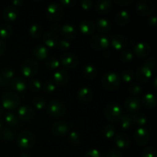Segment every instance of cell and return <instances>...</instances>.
<instances>
[{
  "instance_id": "obj_1",
  "label": "cell",
  "mask_w": 157,
  "mask_h": 157,
  "mask_svg": "<svg viewBox=\"0 0 157 157\" xmlns=\"http://www.w3.org/2000/svg\"><path fill=\"white\" fill-rule=\"evenodd\" d=\"M35 142V136L29 130H23L17 137V144L22 150H29L34 146Z\"/></svg>"
},
{
  "instance_id": "obj_2",
  "label": "cell",
  "mask_w": 157,
  "mask_h": 157,
  "mask_svg": "<svg viewBox=\"0 0 157 157\" xmlns=\"http://www.w3.org/2000/svg\"><path fill=\"white\" fill-rule=\"evenodd\" d=\"M21 102L20 97L15 92H7L5 94L2 100V107L5 110H12L18 107Z\"/></svg>"
},
{
  "instance_id": "obj_3",
  "label": "cell",
  "mask_w": 157,
  "mask_h": 157,
  "mask_svg": "<svg viewBox=\"0 0 157 157\" xmlns=\"http://www.w3.org/2000/svg\"><path fill=\"white\" fill-rule=\"evenodd\" d=\"M121 84V78L115 72H107L103 76L102 84L108 90H114L118 88Z\"/></svg>"
},
{
  "instance_id": "obj_4",
  "label": "cell",
  "mask_w": 157,
  "mask_h": 157,
  "mask_svg": "<svg viewBox=\"0 0 157 157\" xmlns=\"http://www.w3.org/2000/svg\"><path fill=\"white\" fill-rule=\"evenodd\" d=\"M105 117L112 123H116L121 121L123 115L122 109L118 104H110L106 107L104 110Z\"/></svg>"
},
{
  "instance_id": "obj_5",
  "label": "cell",
  "mask_w": 157,
  "mask_h": 157,
  "mask_svg": "<svg viewBox=\"0 0 157 157\" xmlns=\"http://www.w3.org/2000/svg\"><path fill=\"white\" fill-rule=\"evenodd\" d=\"M46 15L50 21H58L64 15V10L58 3H51L46 8Z\"/></svg>"
},
{
  "instance_id": "obj_6",
  "label": "cell",
  "mask_w": 157,
  "mask_h": 157,
  "mask_svg": "<svg viewBox=\"0 0 157 157\" xmlns=\"http://www.w3.org/2000/svg\"><path fill=\"white\" fill-rule=\"evenodd\" d=\"M38 71V64L35 60L29 58L23 61L21 65V72L27 78H32Z\"/></svg>"
},
{
  "instance_id": "obj_7",
  "label": "cell",
  "mask_w": 157,
  "mask_h": 157,
  "mask_svg": "<svg viewBox=\"0 0 157 157\" xmlns=\"http://www.w3.org/2000/svg\"><path fill=\"white\" fill-rule=\"evenodd\" d=\"M47 112L50 116L55 118L61 117L65 113L66 107L62 102L59 101H52L48 104Z\"/></svg>"
},
{
  "instance_id": "obj_8",
  "label": "cell",
  "mask_w": 157,
  "mask_h": 157,
  "mask_svg": "<svg viewBox=\"0 0 157 157\" xmlns=\"http://www.w3.org/2000/svg\"><path fill=\"white\" fill-rule=\"evenodd\" d=\"M109 44L108 38L104 35H95L90 40V46L98 51L105 50L108 48Z\"/></svg>"
},
{
  "instance_id": "obj_9",
  "label": "cell",
  "mask_w": 157,
  "mask_h": 157,
  "mask_svg": "<svg viewBox=\"0 0 157 157\" xmlns=\"http://www.w3.org/2000/svg\"><path fill=\"white\" fill-rule=\"evenodd\" d=\"M136 12L141 16H148L155 9L154 4L150 0H139L136 5Z\"/></svg>"
},
{
  "instance_id": "obj_10",
  "label": "cell",
  "mask_w": 157,
  "mask_h": 157,
  "mask_svg": "<svg viewBox=\"0 0 157 157\" xmlns=\"http://www.w3.org/2000/svg\"><path fill=\"white\" fill-rule=\"evenodd\" d=\"M61 61L64 67L69 69L75 68L78 64V57L75 54L70 53V52L64 53L61 57Z\"/></svg>"
},
{
  "instance_id": "obj_11",
  "label": "cell",
  "mask_w": 157,
  "mask_h": 157,
  "mask_svg": "<svg viewBox=\"0 0 157 157\" xmlns=\"http://www.w3.org/2000/svg\"><path fill=\"white\" fill-rule=\"evenodd\" d=\"M52 131L55 136L63 137L68 133L69 127L64 121H57L52 125Z\"/></svg>"
},
{
  "instance_id": "obj_12",
  "label": "cell",
  "mask_w": 157,
  "mask_h": 157,
  "mask_svg": "<svg viewBox=\"0 0 157 157\" xmlns=\"http://www.w3.org/2000/svg\"><path fill=\"white\" fill-rule=\"evenodd\" d=\"M134 140L138 145H147L149 142V140H150V133L147 129L140 127L135 131Z\"/></svg>"
},
{
  "instance_id": "obj_13",
  "label": "cell",
  "mask_w": 157,
  "mask_h": 157,
  "mask_svg": "<svg viewBox=\"0 0 157 157\" xmlns=\"http://www.w3.org/2000/svg\"><path fill=\"white\" fill-rule=\"evenodd\" d=\"M124 107L129 113H136L141 107V101L137 97H130L124 103Z\"/></svg>"
},
{
  "instance_id": "obj_14",
  "label": "cell",
  "mask_w": 157,
  "mask_h": 157,
  "mask_svg": "<svg viewBox=\"0 0 157 157\" xmlns=\"http://www.w3.org/2000/svg\"><path fill=\"white\" fill-rule=\"evenodd\" d=\"M53 79L55 84L58 86H64L68 82L69 75L66 70L63 68L58 69L53 75Z\"/></svg>"
},
{
  "instance_id": "obj_15",
  "label": "cell",
  "mask_w": 157,
  "mask_h": 157,
  "mask_svg": "<svg viewBox=\"0 0 157 157\" xmlns=\"http://www.w3.org/2000/svg\"><path fill=\"white\" fill-rule=\"evenodd\" d=\"M153 71L144 65L140 66L136 72V79L141 83H147L150 81Z\"/></svg>"
},
{
  "instance_id": "obj_16",
  "label": "cell",
  "mask_w": 157,
  "mask_h": 157,
  "mask_svg": "<svg viewBox=\"0 0 157 157\" xmlns=\"http://www.w3.org/2000/svg\"><path fill=\"white\" fill-rule=\"evenodd\" d=\"M18 118L21 119V121H28L32 120L35 117V111L31 107L27 105H23L18 108V113H17Z\"/></svg>"
},
{
  "instance_id": "obj_17",
  "label": "cell",
  "mask_w": 157,
  "mask_h": 157,
  "mask_svg": "<svg viewBox=\"0 0 157 157\" xmlns=\"http://www.w3.org/2000/svg\"><path fill=\"white\" fill-rule=\"evenodd\" d=\"M127 38L122 35H115L111 38L112 47L117 51L124 50L127 45Z\"/></svg>"
},
{
  "instance_id": "obj_18",
  "label": "cell",
  "mask_w": 157,
  "mask_h": 157,
  "mask_svg": "<svg viewBox=\"0 0 157 157\" xmlns=\"http://www.w3.org/2000/svg\"><path fill=\"white\" fill-rule=\"evenodd\" d=\"M113 8V2L110 0H98L96 2L95 9L101 15H107Z\"/></svg>"
},
{
  "instance_id": "obj_19",
  "label": "cell",
  "mask_w": 157,
  "mask_h": 157,
  "mask_svg": "<svg viewBox=\"0 0 157 157\" xmlns=\"http://www.w3.org/2000/svg\"><path fill=\"white\" fill-rule=\"evenodd\" d=\"M134 54L139 58H145L150 55L151 52V48L147 43L139 42L133 48Z\"/></svg>"
},
{
  "instance_id": "obj_20",
  "label": "cell",
  "mask_w": 157,
  "mask_h": 157,
  "mask_svg": "<svg viewBox=\"0 0 157 157\" xmlns=\"http://www.w3.org/2000/svg\"><path fill=\"white\" fill-rule=\"evenodd\" d=\"M14 75H15V71L13 69L10 67H5L0 73V76L2 78V86L4 87H7L8 86L10 85L11 81L13 79Z\"/></svg>"
},
{
  "instance_id": "obj_21",
  "label": "cell",
  "mask_w": 157,
  "mask_h": 157,
  "mask_svg": "<svg viewBox=\"0 0 157 157\" xmlns=\"http://www.w3.org/2000/svg\"><path fill=\"white\" fill-rule=\"evenodd\" d=\"M10 85L15 91L18 93H22L27 88V83L24 78L21 77H14L13 79L11 81Z\"/></svg>"
},
{
  "instance_id": "obj_22",
  "label": "cell",
  "mask_w": 157,
  "mask_h": 157,
  "mask_svg": "<svg viewBox=\"0 0 157 157\" xmlns=\"http://www.w3.org/2000/svg\"><path fill=\"white\" fill-rule=\"evenodd\" d=\"M114 143L120 149H127L130 146V138L126 133H120L114 137Z\"/></svg>"
},
{
  "instance_id": "obj_23",
  "label": "cell",
  "mask_w": 157,
  "mask_h": 157,
  "mask_svg": "<svg viewBox=\"0 0 157 157\" xmlns=\"http://www.w3.org/2000/svg\"><path fill=\"white\" fill-rule=\"evenodd\" d=\"M79 29L84 35H90L94 32L95 25L90 20H84L80 24Z\"/></svg>"
},
{
  "instance_id": "obj_24",
  "label": "cell",
  "mask_w": 157,
  "mask_h": 157,
  "mask_svg": "<svg viewBox=\"0 0 157 157\" xmlns=\"http://www.w3.org/2000/svg\"><path fill=\"white\" fill-rule=\"evenodd\" d=\"M43 41L46 46H48V48H54L55 46H58L59 39L54 32H47L46 33H44V36H43Z\"/></svg>"
},
{
  "instance_id": "obj_25",
  "label": "cell",
  "mask_w": 157,
  "mask_h": 157,
  "mask_svg": "<svg viewBox=\"0 0 157 157\" xmlns=\"http://www.w3.org/2000/svg\"><path fill=\"white\" fill-rule=\"evenodd\" d=\"M130 20V15L128 12V11L127 10L120 11L119 12H117L116 16H115V21H116V23L118 25H126L127 24H128Z\"/></svg>"
},
{
  "instance_id": "obj_26",
  "label": "cell",
  "mask_w": 157,
  "mask_h": 157,
  "mask_svg": "<svg viewBox=\"0 0 157 157\" xmlns=\"http://www.w3.org/2000/svg\"><path fill=\"white\" fill-rule=\"evenodd\" d=\"M61 33L67 40H73L77 36V31L73 25L66 24L61 28Z\"/></svg>"
},
{
  "instance_id": "obj_27",
  "label": "cell",
  "mask_w": 157,
  "mask_h": 157,
  "mask_svg": "<svg viewBox=\"0 0 157 157\" xmlns=\"http://www.w3.org/2000/svg\"><path fill=\"white\" fill-rule=\"evenodd\" d=\"M93 93L91 90L87 87H82L78 92V98L81 102L87 103L91 100Z\"/></svg>"
},
{
  "instance_id": "obj_28",
  "label": "cell",
  "mask_w": 157,
  "mask_h": 157,
  "mask_svg": "<svg viewBox=\"0 0 157 157\" xmlns=\"http://www.w3.org/2000/svg\"><path fill=\"white\" fill-rule=\"evenodd\" d=\"M18 17V9L14 6H8L3 11V18L7 21H15Z\"/></svg>"
},
{
  "instance_id": "obj_29",
  "label": "cell",
  "mask_w": 157,
  "mask_h": 157,
  "mask_svg": "<svg viewBox=\"0 0 157 157\" xmlns=\"http://www.w3.org/2000/svg\"><path fill=\"white\" fill-rule=\"evenodd\" d=\"M95 28H97V29H98L100 32H102V33H107V32H110V29H111V24H110V21H108L107 18H99V19L97 21Z\"/></svg>"
},
{
  "instance_id": "obj_30",
  "label": "cell",
  "mask_w": 157,
  "mask_h": 157,
  "mask_svg": "<svg viewBox=\"0 0 157 157\" xmlns=\"http://www.w3.org/2000/svg\"><path fill=\"white\" fill-rule=\"evenodd\" d=\"M33 55H35L37 59L44 60L47 58L48 55V50L47 47L42 45V44H39L33 49Z\"/></svg>"
},
{
  "instance_id": "obj_31",
  "label": "cell",
  "mask_w": 157,
  "mask_h": 157,
  "mask_svg": "<svg viewBox=\"0 0 157 157\" xmlns=\"http://www.w3.org/2000/svg\"><path fill=\"white\" fill-rule=\"evenodd\" d=\"M143 104L147 108H153L156 105V98L152 93H147L143 98Z\"/></svg>"
},
{
  "instance_id": "obj_32",
  "label": "cell",
  "mask_w": 157,
  "mask_h": 157,
  "mask_svg": "<svg viewBox=\"0 0 157 157\" xmlns=\"http://www.w3.org/2000/svg\"><path fill=\"white\" fill-rule=\"evenodd\" d=\"M0 138L7 142H11L15 138V133L9 127H3L0 130Z\"/></svg>"
},
{
  "instance_id": "obj_33",
  "label": "cell",
  "mask_w": 157,
  "mask_h": 157,
  "mask_svg": "<svg viewBox=\"0 0 157 157\" xmlns=\"http://www.w3.org/2000/svg\"><path fill=\"white\" fill-rule=\"evenodd\" d=\"M13 32V29L9 24H3L0 26V38L3 39L10 38Z\"/></svg>"
},
{
  "instance_id": "obj_34",
  "label": "cell",
  "mask_w": 157,
  "mask_h": 157,
  "mask_svg": "<svg viewBox=\"0 0 157 157\" xmlns=\"http://www.w3.org/2000/svg\"><path fill=\"white\" fill-rule=\"evenodd\" d=\"M29 35L32 37L33 38L35 39H38L40 37H41L42 35V28L41 27V25H39L37 23L35 24H32V25L29 27Z\"/></svg>"
},
{
  "instance_id": "obj_35",
  "label": "cell",
  "mask_w": 157,
  "mask_h": 157,
  "mask_svg": "<svg viewBox=\"0 0 157 157\" xmlns=\"http://www.w3.org/2000/svg\"><path fill=\"white\" fill-rule=\"evenodd\" d=\"M83 74H84V77L87 78V79L92 80L96 77L97 69L92 64H87L83 70Z\"/></svg>"
},
{
  "instance_id": "obj_36",
  "label": "cell",
  "mask_w": 157,
  "mask_h": 157,
  "mask_svg": "<svg viewBox=\"0 0 157 157\" xmlns=\"http://www.w3.org/2000/svg\"><path fill=\"white\" fill-rule=\"evenodd\" d=\"M121 125L124 130H129L133 125L132 116L127 113H124L121 118Z\"/></svg>"
},
{
  "instance_id": "obj_37",
  "label": "cell",
  "mask_w": 157,
  "mask_h": 157,
  "mask_svg": "<svg viewBox=\"0 0 157 157\" xmlns=\"http://www.w3.org/2000/svg\"><path fill=\"white\" fill-rule=\"evenodd\" d=\"M5 122L9 126V127H16L18 123V118L17 115L12 112H8L5 116Z\"/></svg>"
},
{
  "instance_id": "obj_38",
  "label": "cell",
  "mask_w": 157,
  "mask_h": 157,
  "mask_svg": "<svg viewBox=\"0 0 157 157\" xmlns=\"http://www.w3.org/2000/svg\"><path fill=\"white\" fill-rule=\"evenodd\" d=\"M133 118V123L138 126H144L147 124V117L142 113H136L132 117Z\"/></svg>"
},
{
  "instance_id": "obj_39",
  "label": "cell",
  "mask_w": 157,
  "mask_h": 157,
  "mask_svg": "<svg viewBox=\"0 0 157 157\" xmlns=\"http://www.w3.org/2000/svg\"><path fill=\"white\" fill-rule=\"evenodd\" d=\"M103 135L105 138L107 139H112L113 137H114L115 135V129L113 127V125L111 124H107L104 127L102 130Z\"/></svg>"
},
{
  "instance_id": "obj_40",
  "label": "cell",
  "mask_w": 157,
  "mask_h": 157,
  "mask_svg": "<svg viewBox=\"0 0 157 157\" xmlns=\"http://www.w3.org/2000/svg\"><path fill=\"white\" fill-rule=\"evenodd\" d=\"M32 104L37 110H43L46 107V101L42 97L37 96L32 100Z\"/></svg>"
},
{
  "instance_id": "obj_41",
  "label": "cell",
  "mask_w": 157,
  "mask_h": 157,
  "mask_svg": "<svg viewBox=\"0 0 157 157\" xmlns=\"http://www.w3.org/2000/svg\"><path fill=\"white\" fill-rule=\"evenodd\" d=\"M42 87V84L38 79L32 78L29 81V87L32 91L38 92Z\"/></svg>"
},
{
  "instance_id": "obj_42",
  "label": "cell",
  "mask_w": 157,
  "mask_h": 157,
  "mask_svg": "<svg viewBox=\"0 0 157 157\" xmlns=\"http://www.w3.org/2000/svg\"><path fill=\"white\" fill-rule=\"evenodd\" d=\"M134 78L135 74L134 72H133V71L131 70V69H127V70L124 71L122 75H121V78H122V80L124 82L127 83L133 81V80H134Z\"/></svg>"
},
{
  "instance_id": "obj_43",
  "label": "cell",
  "mask_w": 157,
  "mask_h": 157,
  "mask_svg": "<svg viewBox=\"0 0 157 157\" xmlns=\"http://www.w3.org/2000/svg\"><path fill=\"white\" fill-rule=\"evenodd\" d=\"M45 65L49 69H57L60 66V61L55 57H49L46 59Z\"/></svg>"
},
{
  "instance_id": "obj_44",
  "label": "cell",
  "mask_w": 157,
  "mask_h": 157,
  "mask_svg": "<svg viewBox=\"0 0 157 157\" xmlns=\"http://www.w3.org/2000/svg\"><path fill=\"white\" fill-rule=\"evenodd\" d=\"M121 59L123 63H130L133 59V53L130 50L124 49L121 55Z\"/></svg>"
},
{
  "instance_id": "obj_45",
  "label": "cell",
  "mask_w": 157,
  "mask_h": 157,
  "mask_svg": "<svg viewBox=\"0 0 157 157\" xmlns=\"http://www.w3.org/2000/svg\"><path fill=\"white\" fill-rule=\"evenodd\" d=\"M69 140L73 145L78 146L81 143V137L79 133L77 131H71L69 133Z\"/></svg>"
},
{
  "instance_id": "obj_46",
  "label": "cell",
  "mask_w": 157,
  "mask_h": 157,
  "mask_svg": "<svg viewBox=\"0 0 157 157\" xmlns=\"http://www.w3.org/2000/svg\"><path fill=\"white\" fill-rule=\"evenodd\" d=\"M142 87L139 84H136V83L132 84L129 87V92H130V94H132L134 97H136L140 94L142 93Z\"/></svg>"
},
{
  "instance_id": "obj_47",
  "label": "cell",
  "mask_w": 157,
  "mask_h": 157,
  "mask_svg": "<svg viewBox=\"0 0 157 157\" xmlns=\"http://www.w3.org/2000/svg\"><path fill=\"white\" fill-rule=\"evenodd\" d=\"M41 88H42L43 90H44V92H46V93L51 94L53 93V92L55 91V89H56V87H55V84H54L52 81H46L43 83Z\"/></svg>"
},
{
  "instance_id": "obj_48",
  "label": "cell",
  "mask_w": 157,
  "mask_h": 157,
  "mask_svg": "<svg viewBox=\"0 0 157 157\" xmlns=\"http://www.w3.org/2000/svg\"><path fill=\"white\" fill-rule=\"evenodd\" d=\"M142 157H156V151L154 147H146L143 151Z\"/></svg>"
},
{
  "instance_id": "obj_49",
  "label": "cell",
  "mask_w": 157,
  "mask_h": 157,
  "mask_svg": "<svg viewBox=\"0 0 157 157\" xmlns=\"http://www.w3.org/2000/svg\"><path fill=\"white\" fill-rule=\"evenodd\" d=\"M143 65L146 66L147 67H148V68H150V70L153 71V70H155L156 67V61H155V59L153 58H149V59H147V61L144 62V64H143Z\"/></svg>"
},
{
  "instance_id": "obj_50",
  "label": "cell",
  "mask_w": 157,
  "mask_h": 157,
  "mask_svg": "<svg viewBox=\"0 0 157 157\" xmlns=\"http://www.w3.org/2000/svg\"><path fill=\"white\" fill-rule=\"evenodd\" d=\"M104 157H122L121 151L117 149H111L109 150Z\"/></svg>"
},
{
  "instance_id": "obj_51",
  "label": "cell",
  "mask_w": 157,
  "mask_h": 157,
  "mask_svg": "<svg viewBox=\"0 0 157 157\" xmlns=\"http://www.w3.org/2000/svg\"><path fill=\"white\" fill-rule=\"evenodd\" d=\"M58 47L59 48L60 50H67V49L70 48L71 44L69 41H67V40H61V41H58Z\"/></svg>"
},
{
  "instance_id": "obj_52",
  "label": "cell",
  "mask_w": 157,
  "mask_h": 157,
  "mask_svg": "<svg viewBox=\"0 0 157 157\" xmlns=\"http://www.w3.org/2000/svg\"><path fill=\"white\" fill-rule=\"evenodd\" d=\"M85 157H103L101 152L96 149H91L87 152Z\"/></svg>"
},
{
  "instance_id": "obj_53",
  "label": "cell",
  "mask_w": 157,
  "mask_h": 157,
  "mask_svg": "<svg viewBox=\"0 0 157 157\" xmlns=\"http://www.w3.org/2000/svg\"><path fill=\"white\" fill-rule=\"evenodd\" d=\"M81 6L84 10H89L93 6V2L90 0H82L81 2Z\"/></svg>"
},
{
  "instance_id": "obj_54",
  "label": "cell",
  "mask_w": 157,
  "mask_h": 157,
  "mask_svg": "<svg viewBox=\"0 0 157 157\" xmlns=\"http://www.w3.org/2000/svg\"><path fill=\"white\" fill-rule=\"evenodd\" d=\"M76 2L75 0H61V4L63 6H66V7H73L75 5Z\"/></svg>"
},
{
  "instance_id": "obj_55",
  "label": "cell",
  "mask_w": 157,
  "mask_h": 157,
  "mask_svg": "<svg viewBox=\"0 0 157 157\" xmlns=\"http://www.w3.org/2000/svg\"><path fill=\"white\" fill-rule=\"evenodd\" d=\"M133 0H114V2L117 3L119 6H128V5L131 4Z\"/></svg>"
},
{
  "instance_id": "obj_56",
  "label": "cell",
  "mask_w": 157,
  "mask_h": 157,
  "mask_svg": "<svg viewBox=\"0 0 157 157\" xmlns=\"http://www.w3.org/2000/svg\"><path fill=\"white\" fill-rule=\"evenodd\" d=\"M156 21H157V19H156V15H151V16L149 17L148 22L151 26H156Z\"/></svg>"
},
{
  "instance_id": "obj_57",
  "label": "cell",
  "mask_w": 157,
  "mask_h": 157,
  "mask_svg": "<svg viewBox=\"0 0 157 157\" xmlns=\"http://www.w3.org/2000/svg\"><path fill=\"white\" fill-rule=\"evenodd\" d=\"M6 44H5L4 41L0 39V57L5 53V51H6Z\"/></svg>"
},
{
  "instance_id": "obj_58",
  "label": "cell",
  "mask_w": 157,
  "mask_h": 157,
  "mask_svg": "<svg viewBox=\"0 0 157 157\" xmlns=\"http://www.w3.org/2000/svg\"><path fill=\"white\" fill-rule=\"evenodd\" d=\"M12 4H13L14 7H15V6L17 7V6H21L23 4V1H21V0H14L12 2Z\"/></svg>"
},
{
  "instance_id": "obj_59",
  "label": "cell",
  "mask_w": 157,
  "mask_h": 157,
  "mask_svg": "<svg viewBox=\"0 0 157 157\" xmlns=\"http://www.w3.org/2000/svg\"><path fill=\"white\" fill-rule=\"evenodd\" d=\"M52 31H53V32H58V31H59V29H60V27L58 26V24H55V25H53L52 26Z\"/></svg>"
},
{
  "instance_id": "obj_60",
  "label": "cell",
  "mask_w": 157,
  "mask_h": 157,
  "mask_svg": "<svg viewBox=\"0 0 157 157\" xmlns=\"http://www.w3.org/2000/svg\"><path fill=\"white\" fill-rule=\"evenodd\" d=\"M19 157H32V155H31L29 153H28V152H22V153L20 154Z\"/></svg>"
},
{
  "instance_id": "obj_61",
  "label": "cell",
  "mask_w": 157,
  "mask_h": 157,
  "mask_svg": "<svg viewBox=\"0 0 157 157\" xmlns=\"http://www.w3.org/2000/svg\"><path fill=\"white\" fill-rule=\"evenodd\" d=\"M4 127V121L2 118H0V130Z\"/></svg>"
},
{
  "instance_id": "obj_62",
  "label": "cell",
  "mask_w": 157,
  "mask_h": 157,
  "mask_svg": "<svg viewBox=\"0 0 157 157\" xmlns=\"http://www.w3.org/2000/svg\"><path fill=\"white\" fill-rule=\"evenodd\" d=\"M4 113V108L2 107V106L0 105V115H2Z\"/></svg>"
},
{
  "instance_id": "obj_63",
  "label": "cell",
  "mask_w": 157,
  "mask_h": 157,
  "mask_svg": "<svg viewBox=\"0 0 157 157\" xmlns=\"http://www.w3.org/2000/svg\"><path fill=\"white\" fill-rule=\"evenodd\" d=\"M156 82H157V78H155V79H154V83H153V86H154V88H155V89H156V86H157Z\"/></svg>"
},
{
  "instance_id": "obj_64",
  "label": "cell",
  "mask_w": 157,
  "mask_h": 157,
  "mask_svg": "<svg viewBox=\"0 0 157 157\" xmlns=\"http://www.w3.org/2000/svg\"><path fill=\"white\" fill-rule=\"evenodd\" d=\"M2 78H1V76H0V87L2 86Z\"/></svg>"
}]
</instances>
